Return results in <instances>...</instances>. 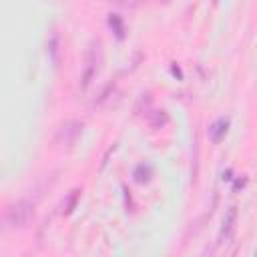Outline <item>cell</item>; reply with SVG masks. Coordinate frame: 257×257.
<instances>
[{"label": "cell", "instance_id": "6da1fadb", "mask_svg": "<svg viewBox=\"0 0 257 257\" xmlns=\"http://www.w3.org/2000/svg\"><path fill=\"white\" fill-rule=\"evenodd\" d=\"M34 209L28 201H18L14 205H10L6 209V215H4V223L8 227H24L28 221H30V217H32Z\"/></svg>", "mask_w": 257, "mask_h": 257}, {"label": "cell", "instance_id": "7a4b0ae2", "mask_svg": "<svg viewBox=\"0 0 257 257\" xmlns=\"http://www.w3.org/2000/svg\"><path fill=\"white\" fill-rule=\"evenodd\" d=\"M99 60H101V51H99V45H93L87 52V58H85V70H83V89H87L91 85V81L97 77L99 72Z\"/></svg>", "mask_w": 257, "mask_h": 257}, {"label": "cell", "instance_id": "3957f363", "mask_svg": "<svg viewBox=\"0 0 257 257\" xmlns=\"http://www.w3.org/2000/svg\"><path fill=\"white\" fill-rule=\"evenodd\" d=\"M235 227H237V207L233 205L227 209V213L223 217V225H221V231H219V245L229 243V239L235 233Z\"/></svg>", "mask_w": 257, "mask_h": 257}, {"label": "cell", "instance_id": "277c9868", "mask_svg": "<svg viewBox=\"0 0 257 257\" xmlns=\"http://www.w3.org/2000/svg\"><path fill=\"white\" fill-rule=\"evenodd\" d=\"M227 129H229V119H225V117L217 119V121L211 125V129H209V137H211V141H213L215 145H217V143H221L223 137L227 135Z\"/></svg>", "mask_w": 257, "mask_h": 257}, {"label": "cell", "instance_id": "5b68a950", "mask_svg": "<svg viewBox=\"0 0 257 257\" xmlns=\"http://www.w3.org/2000/svg\"><path fill=\"white\" fill-rule=\"evenodd\" d=\"M81 129H83V125H81V123H68V125H64V127H62V131H60L58 139H60L64 145H72V143L77 141V137L81 135Z\"/></svg>", "mask_w": 257, "mask_h": 257}, {"label": "cell", "instance_id": "8992f818", "mask_svg": "<svg viewBox=\"0 0 257 257\" xmlns=\"http://www.w3.org/2000/svg\"><path fill=\"white\" fill-rule=\"evenodd\" d=\"M167 123H169V117H167L165 111H151V113H149V125H151L153 129H161V127H165Z\"/></svg>", "mask_w": 257, "mask_h": 257}, {"label": "cell", "instance_id": "52a82bcc", "mask_svg": "<svg viewBox=\"0 0 257 257\" xmlns=\"http://www.w3.org/2000/svg\"><path fill=\"white\" fill-rule=\"evenodd\" d=\"M108 26L115 30V34L119 36V39L125 36V26H123V20H121L119 14H111V18H108Z\"/></svg>", "mask_w": 257, "mask_h": 257}, {"label": "cell", "instance_id": "ba28073f", "mask_svg": "<svg viewBox=\"0 0 257 257\" xmlns=\"http://www.w3.org/2000/svg\"><path fill=\"white\" fill-rule=\"evenodd\" d=\"M151 179V167L149 165H139L135 169V181L137 183H147Z\"/></svg>", "mask_w": 257, "mask_h": 257}, {"label": "cell", "instance_id": "9c48e42d", "mask_svg": "<svg viewBox=\"0 0 257 257\" xmlns=\"http://www.w3.org/2000/svg\"><path fill=\"white\" fill-rule=\"evenodd\" d=\"M255 253H257V251H255Z\"/></svg>", "mask_w": 257, "mask_h": 257}]
</instances>
